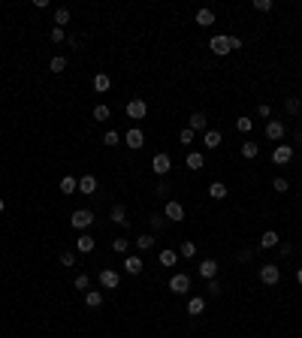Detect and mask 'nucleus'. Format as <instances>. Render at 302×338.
<instances>
[{"label":"nucleus","mask_w":302,"mask_h":338,"mask_svg":"<svg viewBox=\"0 0 302 338\" xmlns=\"http://www.w3.org/2000/svg\"><path fill=\"white\" fill-rule=\"evenodd\" d=\"M118 142H121V133H118V130H106V133H103V145H109V148H115Z\"/></svg>","instance_id":"32"},{"label":"nucleus","mask_w":302,"mask_h":338,"mask_svg":"<svg viewBox=\"0 0 302 338\" xmlns=\"http://www.w3.org/2000/svg\"><path fill=\"white\" fill-rule=\"evenodd\" d=\"M73 284H76V290H88V284H91V278H88L85 272H79V275H76V281H73Z\"/></svg>","instance_id":"42"},{"label":"nucleus","mask_w":302,"mask_h":338,"mask_svg":"<svg viewBox=\"0 0 302 338\" xmlns=\"http://www.w3.org/2000/svg\"><path fill=\"white\" fill-rule=\"evenodd\" d=\"M293 151H296L293 145H275V151H272V163H278V166L290 163V160H293Z\"/></svg>","instance_id":"8"},{"label":"nucleus","mask_w":302,"mask_h":338,"mask_svg":"<svg viewBox=\"0 0 302 338\" xmlns=\"http://www.w3.org/2000/svg\"><path fill=\"white\" fill-rule=\"evenodd\" d=\"M184 163H187V169H197V172H200V169L206 166V157H203L200 151H191V154L184 157Z\"/></svg>","instance_id":"24"},{"label":"nucleus","mask_w":302,"mask_h":338,"mask_svg":"<svg viewBox=\"0 0 302 338\" xmlns=\"http://www.w3.org/2000/svg\"><path fill=\"white\" fill-rule=\"evenodd\" d=\"M194 136H197V133H194L191 127H184V130L178 133V142H181V145H191V142H194Z\"/></svg>","instance_id":"41"},{"label":"nucleus","mask_w":302,"mask_h":338,"mask_svg":"<svg viewBox=\"0 0 302 338\" xmlns=\"http://www.w3.org/2000/svg\"><path fill=\"white\" fill-rule=\"evenodd\" d=\"M272 0H254V9H260V12H272Z\"/></svg>","instance_id":"44"},{"label":"nucleus","mask_w":302,"mask_h":338,"mask_svg":"<svg viewBox=\"0 0 302 338\" xmlns=\"http://www.w3.org/2000/svg\"><path fill=\"white\" fill-rule=\"evenodd\" d=\"M124 142H127V148L139 151V148L145 145V133H142L139 127H130V130H127V136H124Z\"/></svg>","instance_id":"11"},{"label":"nucleus","mask_w":302,"mask_h":338,"mask_svg":"<svg viewBox=\"0 0 302 338\" xmlns=\"http://www.w3.org/2000/svg\"><path fill=\"white\" fill-rule=\"evenodd\" d=\"M263 133H266V139L269 142H278V139H284V133H287V127H284V121H266V127H263Z\"/></svg>","instance_id":"6"},{"label":"nucleus","mask_w":302,"mask_h":338,"mask_svg":"<svg viewBox=\"0 0 302 338\" xmlns=\"http://www.w3.org/2000/svg\"><path fill=\"white\" fill-rule=\"evenodd\" d=\"M112 251H115V254H127L130 251V242L127 239H115V242H112Z\"/></svg>","instance_id":"40"},{"label":"nucleus","mask_w":302,"mask_h":338,"mask_svg":"<svg viewBox=\"0 0 302 338\" xmlns=\"http://www.w3.org/2000/svg\"><path fill=\"white\" fill-rule=\"evenodd\" d=\"M3 208H6V203H3V197H0V214H3Z\"/></svg>","instance_id":"53"},{"label":"nucleus","mask_w":302,"mask_h":338,"mask_svg":"<svg viewBox=\"0 0 302 338\" xmlns=\"http://www.w3.org/2000/svg\"><path fill=\"white\" fill-rule=\"evenodd\" d=\"M206 311V299L203 296H191V299H187V314H191V317H200Z\"/></svg>","instance_id":"18"},{"label":"nucleus","mask_w":302,"mask_h":338,"mask_svg":"<svg viewBox=\"0 0 302 338\" xmlns=\"http://www.w3.org/2000/svg\"><path fill=\"white\" fill-rule=\"evenodd\" d=\"M61 266H76V254L73 251H64L61 254Z\"/></svg>","instance_id":"45"},{"label":"nucleus","mask_w":302,"mask_h":338,"mask_svg":"<svg viewBox=\"0 0 302 338\" xmlns=\"http://www.w3.org/2000/svg\"><path fill=\"white\" fill-rule=\"evenodd\" d=\"M112 223H115V227H130V217H127V208L124 205H112Z\"/></svg>","instance_id":"16"},{"label":"nucleus","mask_w":302,"mask_h":338,"mask_svg":"<svg viewBox=\"0 0 302 338\" xmlns=\"http://www.w3.org/2000/svg\"><path fill=\"white\" fill-rule=\"evenodd\" d=\"M49 40H52L55 46H58V43H64V40H67V33H64V27H52V30H49Z\"/></svg>","instance_id":"38"},{"label":"nucleus","mask_w":302,"mask_h":338,"mask_svg":"<svg viewBox=\"0 0 302 338\" xmlns=\"http://www.w3.org/2000/svg\"><path fill=\"white\" fill-rule=\"evenodd\" d=\"M254 257V248H245V251H239V260L245 263V260H251Z\"/></svg>","instance_id":"48"},{"label":"nucleus","mask_w":302,"mask_h":338,"mask_svg":"<svg viewBox=\"0 0 302 338\" xmlns=\"http://www.w3.org/2000/svg\"><path fill=\"white\" fill-rule=\"evenodd\" d=\"M85 305H88V308H100V305H103V293H100V290H88V293H85Z\"/></svg>","instance_id":"27"},{"label":"nucleus","mask_w":302,"mask_h":338,"mask_svg":"<svg viewBox=\"0 0 302 338\" xmlns=\"http://www.w3.org/2000/svg\"><path fill=\"white\" fill-rule=\"evenodd\" d=\"M296 281H299V284H302V266H299V269H296Z\"/></svg>","instance_id":"52"},{"label":"nucleus","mask_w":302,"mask_h":338,"mask_svg":"<svg viewBox=\"0 0 302 338\" xmlns=\"http://www.w3.org/2000/svg\"><path fill=\"white\" fill-rule=\"evenodd\" d=\"M109 115H112V109H109L106 103L94 106V121H109Z\"/></svg>","instance_id":"31"},{"label":"nucleus","mask_w":302,"mask_h":338,"mask_svg":"<svg viewBox=\"0 0 302 338\" xmlns=\"http://www.w3.org/2000/svg\"><path fill=\"white\" fill-rule=\"evenodd\" d=\"M206 293H209L212 299H218V296H221V284H218V278H212V281H206Z\"/></svg>","instance_id":"39"},{"label":"nucleus","mask_w":302,"mask_h":338,"mask_svg":"<svg viewBox=\"0 0 302 338\" xmlns=\"http://www.w3.org/2000/svg\"><path fill=\"white\" fill-rule=\"evenodd\" d=\"M76 191H79V178L64 175V178H61V194H64V197H70V194H76Z\"/></svg>","instance_id":"21"},{"label":"nucleus","mask_w":302,"mask_h":338,"mask_svg":"<svg viewBox=\"0 0 302 338\" xmlns=\"http://www.w3.org/2000/svg\"><path fill=\"white\" fill-rule=\"evenodd\" d=\"M284 112H287V115H299V112H302V100L299 97H287L284 100Z\"/></svg>","instance_id":"28"},{"label":"nucleus","mask_w":302,"mask_h":338,"mask_svg":"<svg viewBox=\"0 0 302 338\" xmlns=\"http://www.w3.org/2000/svg\"><path fill=\"white\" fill-rule=\"evenodd\" d=\"M221 142H224L221 130H206V133H203V145L209 148V151H215V148H221Z\"/></svg>","instance_id":"17"},{"label":"nucleus","mask_w":302,"mask_h":338,"mask_svg":"<svg viewBox=\"0 0 302 338\" xmlns=\"http://www.w3.org/2000/svg\"><path fill=\"white\" fill-rule=\"evenodd\" d=\"M94 223V211L91 208H76L73 214H70V227L73 230H88Z\"/></svg>","instance_id":"1"},{"label":"nucleus","mask_w":302,"mask_h":338,"mask_svg":"<svg viewBox=\"0 0 302 338\" xmlns=\"http://www.w3.org/2000/svg\"><path fill=\"white\" fill-rule=\"evenodd\" d=\"M127 115H130L133 121H142V118L148 115V103H145L142 97H133V100L127 103Z\"/></svg>","instance_id":"4"},{"label":"nucleus","mask_w":302,"mask_h":338,"mask_svg":"<svg viewBox=\"0 0 302 338\" xmlns=\"http://www.w3.org/2000/svg\"><path fill=\"white\" fill-rule=\"evenodd\" d=\"M218 269H221V266H218V260H212V257H209V260H203V263H200V278L212 281V278H218Z\"/></svg>","instance_id":"14"},{"label":"nucleus","mask_w":302,"mask_h":338,"mask_svg":"<svg viewBox=\"0 0 302 338\" xmlns=\"http://www.w3.org/2000/svg\"><path fill=\"white\" fill-rule=\"evenodd\" d=\"M272 191H275V194H287V191H290V181H287V178H281V175H278V178H272Z\"/></svg>","instance_id":"35"},{"label":"nucleus","mask_w":302,"mask_h":338,"mask_svg":"<svg viewBox=\"0 0 302 338\" xmlns=\"http://www.w3.org/2000/svg\"><path fill=\"white\" fill-rule=\"evenodd\" d=\"M257 115H260V118H272V106H269V103H260V106H257Z\"/></svg>","instance_id":"46"},{"label":"nucleus","mask_w":302,"mask_h":338,"mask_svg":"<svg viewBox=\"0 0 302 338\" xmlns=\"http://www.w3.org/2000/svg\"><path fill=\"white\" fill-rule=\"evenodd\" d=\"M79 194H85V197H94L97 194V175H82L79 178Z\"/></svg>","instance_id":"13"},{"label":"nucleus","mask_w":302,"mask_h":338,"mask_svg":"<svg viewBox=\"0 0 302 338\" xmlns=\"http://www.w3.org/2000/svg\"><path fill=\"white\" fill-rule=\"evenodd\" d=\"M194 21H197L200 27H212V24H215V12H212L209 6H203V9H197V15H194Z\"/></svg>","instance_id":"20"},{"label":"nucleus","mask_w":302,"mask_h":338,"mask_svg":"<svg viewBox=\"0 0 302 338\" xmlns=\"http://www.w3.org/2000/svg\"><path fill=\"white\" fill-rule=\"evenodd\" d=\"M49 69H52V72H64V69H67V58H64V55H55V58L49 61Z\"/></svg>","instance_id":"34"},{"label":"nucleus","mask_w":302,"mask_h":338,"mask_svg":"<svg viewBox=\"0 0 302 338\" xmlns=\"http://www.w3.org/2000/svg\"><path fill=\"white\" fill-rule=\"evenodd\" d=\"M160 266H175V251L172 248H163L160 251Z\"/></svg>","instance_id":"37"},{"label":"nucleus","mask_w":302,"mask_h":338,"mask_svg":"<svg viewBox=\"0 0 302 338\" xmlns=\"http://www.w3.org/2000/svg\"><path fill=\"white\" fill-rule=\"evenodd\" d=\"M64 24H70V9L67 6H58L55 9V27H64Z\"/></svg>","instance_id":"30"},{"label":"nucleus","mask_w":302,"mask_h":338,"mask_svg":"<svg viewBox=\"0 0 302 338\" xmlns=\"http://www.w3.org/2000/svg\"><path fill=\"white\" fill-rule=\"evenodd\" d=\"M148 220H151V230H163L166 227V217L163 214H151Z\"/></svg>","instance_id":"43"},{"label":"nucleus","mask_w":302,"mask_h":338,"mask_svg":"<svg viewBox=\"0 0 302 338\" xmlns=\"http://www.w3.org/2000/svg\"><path fill=\"white\" fill-rule=\"evenodd\" d=\"M172 169V160H169V154L166 151H160V154H154V160H151V172H154V175H166Z\"/></svg>","instance_id":"5"},{"label":"nucleus","mask_w":302,"mask_h":338,"mask_svg":"<svg viewBox=\"0 0 302 338\" xmlns=\"http://www.w3.org/2000/svg\"><path fill=\"white\" fill-rule=\"evenodd\" d=\"M187 127H191L194 133H206L209 130V118L203 115V112H194V115L187 118Z\"/></svg>","instance_id":"12"},{"label":"nucleus","mask_w":302,"mask_h":338,"mask_svg":"<svg viewBox=\"0 0 302 338\" xmlns=\"http://www.w3.org/2000/svg\"><path fill=\"white\" fill-rule=\"evenodd\" d=\"M163 217H166V220L181 223V220H184V205H181V203H175V200H169V203L163 205Z\"/></svg>","instance_id":"9"},{"label":"nucleus","mask_w":302,"mask_h":338,"mask_svg":"<svg viewBox=\"0 0 302 338\" xmlns=\"http://www.w3.org/2000/svg\"><path fill=\"white\" fill-rule=\"evenodd\" d=\"M278 245H281V239H278V233H275V230H266V233L260 236V248H263V251L278 248Z\"/></svg>","instance_id":"19"},{"label":"nucleus","mask_w":302,"mask_h":338,"mask_svg":"<svg viewBox=\"0 0 302 338\" xmlns=\"http://www.w3.org/2000/svg\"><path fill=\"white\" fill-rule=\"evenodd\" d=\"M154 194H157V197H166V194H169V181H160V184L154 187Z\"/></svg>","instance_id":"47"},{"label":"nucleus","mask_w":302,"mask_h":338,"mask_svg":"<svg viewBox=\"0 0 302 338\" xmlns=\"http://www.w3.org/2000/svg\"><path fill=\"white\" fill-rule=\"evenodd\" d=\"M236 49H242V40L239 36H230V52H236Z\"/></svg>","instance_id":"49"},{"label":"nucleus","mask_w":302,"mask_h":338,"mask_svg":"<svg viewBox=\"0 0 302 338\" xmlns=\"http://www.w3.org/2000/svg\"><path fill=\"white\" fill-rule=\"evenodd\" d=\"M293 142H296L293 148H302V130H296V139H293Z\"/></svg>","instance_id":"51"},{"label":"nucleus","mask_w":302,"mask_h":338,"mask_svg":"<svg viewBox=\"0 0 302 338\" xmlns=\"http://www.w3.org/2000/svg\"><path fill=\"white\" fill-rule=\"evenodd\" d=\"M260 281L266 287H275L281 281V269L275 266V263H263V266H260Z\"/></svg>","instance_id":"2"},{"label":"nucleus","mask_w":302,"mask_h":338,"mask_svg":"<svg viewBox=\"0 0 302 338\" xmlns=\"http://www.w3.org/2000/svg\"><path fill=\"white\" fill-rule=\"evenodd\" d=\"M236 130H239V133H251V130H254V121H251L248 115H242V118H236Z\"/></svg>","instance_id":"36"},{"label":"nucleus","mask_w":302,"mask_h":338,"mask_svg":"<svg viewBox=\"0 0 302 338\" xmlns=\"http://www.w3.org/2000/svg\"><path fill=\"white\" fill-rule=\"evenodd\" d=\"M209 49H212V55L226 58V55H230V36H212V40H209Z\"/></svg>","instance_id":"7"},{"label":"nucleus","mask_w":302,"mask_h":338,"mask_svg":"<svg viewBox=\"0 0 302 338\" xmlns=\"http://www.w3.org/2000/svg\"><path fill=\"white\" fill-rule=\"evenodd\" d=\"M109 88H112L109 72H97V76H94V91H97V94H106Z\"/></svg>","instance_id":"22"},{"label":"nucleus","mask_w":302,"mask_h":338,"mask_svg":"<svg viewBox=\"0 0 302 338\" xmlns=\"http://www.w3.org/2000/svg\"><path fill=\"white\" fill-rule=\"evenodd\" d=\"M226 194H230V191H226L224 181H212V184H209V197H212V200H226Z\"/></svg>","instance_id":"23"},{"label":"nucleus","mask_w":302,"mask_h":338,"mask_svg":"<svg viewBox=\"0 0 302 338\" xmlns=\"http://www.w3.org/2000/svg\"><path fill=\"white\" fill-rule=\"evenodd\" d=\"M169 290H172L175 296H184L187 290H191V275H187V272H175V275L169 278Z\"/></svg>","instance_id":"3"},{"label":"nucleus","mask_w":302,"mask_h":338,"mask_svg":"<svg viewBox=\"0 0 302 338\" xmlns=\"http://www.w3.org/2000/svg\"><path fill=\"white\" fill-rule=\"evenodd\" d=\"M178 257H184V260L197 257V245H194V242H181V248H178Z\"/></svg>","instance_id":"33"},{"label":"nucleus","mask_w":302,"mask_h":338,"mask_svg":"<svg viewBox=\"0 0 302 338\" xmlns=\"http://www.w3.org/2000/svg\"><path fill=\"white\" fill-rule=\"evenodd\" d=\"M94 245H97V242H94V236H88V233H82V236H79V242H76L79 254H91V251H94Z\"/></svg>","instance_id":"25"},{"label":"nucleus","mask_w":302,"mask_h":338,"mask_svg":"<svg viewBox=\"0 0 302 338\" xmlns=\"http://www.w3.org/2000/svg\"><path fill=\"white\" fill-rule=\"evenodd\" d=\"M278 251H281V257H290L293 254V245H278Z\"/></svg>","instance_id":"50"},{"label":"nucleus","mask_w":302,"mask_h":338,"mask_svg":"<svg viewBox=\"0 0 302 338\" xmlns=\"http://www.w3.org/2000/svg\"><path fill=\"white\" fill-rule=\"evenodd\" d=\"M142 269H145L142 257H136V254H127V260H124V272H127V275H139Z\"/></svg>","instance_id":"15"},{"label":"nucleus","mask_w":302,"mask_h":338,"mask_svg":"<svg viewBox=\"0 0 302 338\" xmlns=\"http://www.w3.org/2000/svg\"><path fill=\"white\" fill-rule=\"evenodd\" d=\"M121 284V275L115 272V269H100V287H106V290H115Z\"/></svg>","instance_id":"10"},{"label":"nucleus","mask_w":302,"mask_h":338,"mask_svg":"<svg viewBox=\"0 0 302 338\" xmlns=\"http://www.w3.org/2000/svg\"><path fill=\"white\" fill-rule=\"evenodd\" d=\"M239 151H242V157H245V160H254V157L260 154V145L248 139V142H242V148H239Z\"/></svg>","instance_id":"26"},{"label":"nucleus","mask_w":302,"mask_h":338,"mask_svg":"<svg viewBox=\"0 0 302 338\" xmlns=\"http://www.w3.org/2000/svg\"><path fill=\"white\" fill-rule=\"evenodd\" d=\"M133 245H136L139 251H151V248H154V236H151V233H142Z\"/></svg>","instance_id":"29"},{"label":"nucleus","mask_w":302,"mask_h":338,"mask_svg":"<svg viewBox=\"0 0 302 338\" xmlns=\"http://www.w3.org/2000/svg\"><path fill=\"white\" fill-rule=\"evenodd\" d=\"M299 254H302V245H299Z\"/></svg>","instance_id":"54"}]
</instances>
